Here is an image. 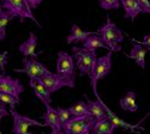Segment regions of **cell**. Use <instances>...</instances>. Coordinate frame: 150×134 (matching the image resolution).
<instances>
[{
	"label": "cell",
	"mask_w": 150,
	"mask_h": 134,
	"mask_svg": "<svg viewBox=\"0 0 150 134\" xmlns=\"http://www.w3.org/2000/svg\"><path fill=\"white\" fill-rule=\"evenodd\" d=\"M0 3H1L3 8L6 10L12 17L19 18L21 23L29 18L41 28L40 23L36 20L35 16L33 15V10L27 3V0H0Z\"/></svg>",
	"instance_id": "cell-2"
},
{
	"label": "cell",
	"mask_w": 150,
	"mask_h": 134,
	"mask_svg": "<svg viewBox=\"0 0 150 134\" xmlns=\"http://www.w3.org/2000/svg\"><path fill=\"white\" fill-rule=\"evenodd\" d=\"M11 19H13V17L6 10H4L3 13L0 15V41H4L6 39V27Z\"/></svg>",
	"instance_id": "cell-23"
},
{
	"label": "cell",
	"mask_w": 150,
	"mask_h": 134,
	"mask_svg": "<svg viewBox=\"0 0 150 134\" xmlns=\"http://www.w3.org/2000/svg\"><path fill=\"white\" fill-rule=\"evenodd\" d=\"M76 65L73 62V56L66 52H58L57 60V73L67 84V88H74L76 80Z\"/></svg>",
	"instance_id": "cell-3"
},
{
	"label": "cell",
	"mask_w": 150,
	"mask_h": 134,
	"mask_svg": "<svg viewBox=\"0 0 150 134\" xmlns=\"http://www.w3.org/2000/svg\"><path fill=\"white\" fill-rule=\"evenodd\" d=\"M112 51H109L106 55L101 56V58H97V61H96V65L91 72V74L89 76L90 77V84H91V89H93V92L94 95L96 96V100H101L98 96V92H97V83L100 79L105 78L106 76L109 74V72L112 69Z\"/></svg>",
	"instance_id": "cell-5"
},
{
	"label": "cell",
	"mask_w": 150,
	"mask_h": 134,
	"mask_svg": "<svg viewBox=\"0 0 150 134\" xmlns=\"http://www.w3.org/2000/svg\"><path fill=\"white\" fill-rule=\"evenodd\" d=\"M142 13H149L150 15V1L149 0H138Z\"/></svg>",
	"instance_id": "cell-28"
},
{
	"label": "cell",
	"mask_w": 150,
	"mask_h": 134,
	"mask_svg": "<svg viewBox=\"0 0 150 134\" xmlns=\"http://www.w3.org/2000/svg\"><path fill=\"white\" fill-rule=\"evenodd\" d=\"M115 128H117L115 125H113L109 121V119L106 117L95 121V123L90 130V134H113Z\"/></svg>",
	"instance_id": "cell-16"
},
{
	"label": "cell",
	"mask_w": 150,
	"mask_h": 134,
	"mask_svg": "<svg viewBox=\"0 0 150 134\" xmlns=\"http://www.w3.org/2000/svg\"><path fill=\"white\" fill-rule=\"evenodd\" d=\"M57 109V113H58V117H59V122L60 125H65L66 122H69V121L73 117L72 113L70 109H65V108H55Z\"/></svg>",
	"instance_id": "cell-24"
},
{
	"label": "cell",
	"mask_w": 150,
	"mask_h": 134,
	"mask_svg": "<svg viewBox=\"0 0 150 134\" xmlns=\"http://www.w3.org/2000/svg\"><path fill=\"white\" fill-rule=\"evenodd\" d=\"M0 102L8 104L11 108H15V105L19 103V97H15V96H12L10 93L0 91Z\"/></svg>",
	"instance_id": "cell-25"
},
{
	"label": "cell",
	"mask_w": 150,
	"mask_h": 134,
	"mask_svg": "<svg viewBox=\"0 0 150 134\" xmlns=\"http://www.w3.org/2000/svg\"><path fill=\"white\" fill-rule=\"evenodd\" d=\"M7 58H8V53L7 52H0V69H1L3 74H6L5 66L7 64Z\"/></svg>",
	"instance_id": "cell-27"
},
{
	"label": "cell",
	"mask_w": 150,
	"mask_h": 134,
	"mask_svg": "<svg viewBox=\"0 0 150 134\" xmlns=\"http://www.w3.org/2000/svg\"><path fill=\"white\" fill-rule=\"evenodd\" d=\"M83 47L86 48V49H89V51H96L97 48H105V49H108L109 51L108 46L103 42L102 37L97 32L90 35L89 37L83 42Z\"/></svg>",
	"instance_id": "cell-20"
},
{
	"label": "cell",
	"mask_w": 150,
	"mask_h": 134,
	"mask_svg": "<svg viewBox=\"0 0 150 134\" xmlns=\"http://www.w3.org/2000/svg\"><path fill=\"white\" fill-rule=\"evenodd\" d=\"M148 49H149V51H150V47H148Z\"/></svg>",
	"instance_id": "cell-34"
},
{
	"label": "cell",
	"mask_w": 150,
	"mask_h": 134,
	"mask_svg": "<svg viewBox=\"0 0 150 134\" xmlns=\"http://www.w3.org/2000/svg\"><path fill=\"white\" fill-rule=\"evenodd\" d=\"M3 11H4V8H3V6H1V3H0V15L3 13Z\"/></svg>",
	"instance_id": "cell-33"
},
{
	"label": "cell",
	"mask_w": 150,
	"mask_h": 134,
	"mask_svg": "<svg viewBox=\"0 0 150 134\" xmlns=\"http://www.w3.org/2000/svg\"><path fill=\"white\" fill-rule=\"evenodd\" d=\"M96 32L102 37L103 42L108 46L109 51H112V52H120L121 51L120 43L124 42L122 32L115 24L110 20L109 16H107L106 24L102 27H100Z\"/></svg>",
	"instance_id": "cell-1"
},
{
	"label": "cell",
	"mask_w": 150,
	"mask_h": 134,
	"mask_svg": "<svg viewBox=\"0 0 150 134\" xmlns=\"http://www.w3.org/2000/svg\"><path fill=\"white\" fill-rule=\"evenodd\" d=\"M120 3L125 10V13H124L125 19H131V22H133L137 16L142 13L138 0H120Z\"/></svg>",
	"instance_id": "cell-15"
},
{
	"label": "cell",
	"mask_w": 150,
	"mask_h": 134,
	"mask_svg": "<svg viewBox=\"0 0 150 134\" xmlns=\"http://www.w3.org/2000/svg\"><path fill=\"white\" fill-rule=\"evenodd\" d=\"M0 91L10 93L15 97H19V95L24 91V86L19 81V79L1 74L0 76Z\"/></svg>",
	"instance_id": "cell-9"
},
{
	"label": "cell",
	"mask_w": 150,
	"mask_h": 134,
	"mask_svg": "<svg viewBox=\"0 0 150 134\" xmlns=\"http://www.w3.org/2000/svg\"><path fill=\"white\" fill-rule=\"evenodd\" d=\"M70 110L72 113L73 116H85V115H90L89 114V109H88V104L83 101H79L77 103H74L73 105H71Z\"/></svg>",
	"instance_id": "cell-22"
},
{
	"label": "cell",
	"mask_w": 150,
	"mask_h": 134,
	"mask_svg": "<svg viewBox=\"0 0 150 134\" xmlns=\"http://www.w3.org/2000/svg\"><path fill=\"white\" fill-rule=\"evenodd\" d=\"M6 116H8V112H7V109L5 107V103L0 102V122H1V120Z\"/></svg>",
	"instance_id": "cell-29"
},
{
	"label": "cell",
	"mask_w": 150,
	"mask_h": 134,
	"mask_svg": "<svg viewBox=\"0 0 150 134\" xmlns=\"http://www.w3.org/2000/svg\"><path fill=\"white\" fill-rule=\"evenodd\" d=\"M85 98H86V104H88V109H89V114H90V116H93L95 119V121L108 117V115H107V105L101 100L91 101L86 96H85Z\"/></svg>",
	"instance_id": "cell-11"
},
{
	"label": "cell",
	"mask_w": 150,
	"mask_h": 134,
	"mask_svg": "<svg viewBox=\"0 0 150 134\" xmlns=\"http://www.w3.org/2000/svg\"><path fill=\"white\" fill-rule=\"evenodd\" d=\"M72 51H73V58L76 59V67L78 68L81 76L83 74L90 76L97 61L96 51H89L84 47L82 48L73 47Z\"/></svg>",
	"instance_id": "cell-4"
},
{
	"label": "cell",
	"mask_w": 150,
	"mask_h": 134,
	"mask_svg": "<svg viewBox=\"0 0 150 134\" xmlns=\"http://www.w3.org/2000/svg\"><path fill=\"white\" fill-rule=\"evenodd\" d=\"M95 32H91V31H84L82 30L77 24H72L71 27V34L67 36V40L66 42L69 44H72V43H77V42H84L86 39L89 37L90 35H93Z\"/></svg>",
	"instance_id": "cell-19"
},
{
	"label": "cell",
	"mask_w": 150,
	"mask_h": 134,
	"mask_svg": "<svg viewBox=\"0 0 150 134\" xmlns=\"http://www.w3.org/2000/svg\"><path fill=\"white\" fill-rule=\"evenodd\" d=\"M46 113L43 115V120H45V125L46 127H51L52 129H61V125L59 122V117H58V113L57 109L52 108L51 104H46Z\"/></svg>",
	"instance_id": "cell-18"
},
{
	"label": "cell",
	"mask_w": 150,
	"mask_h": 134,
	"mask_svg": "<svg viewBox=\"0 0 150 134\" xmlns=\"http://www.w3.org/2000/svg\"><path fill=\"white\" fill-rule=\"evenodd\" d=\"M95 123V119L90 115L73 116L69 122L61 126L65 134H90V130Z\"/></svg>",
	"instance_id": "cell-6"
},
{
	"label": "cell",
	"mask_w": 150,
	"mask_h": 134,
	"mask_svg": "<svg viewBox=\"0 0 150 134\" xmlns=\"http://www.w3.org/2000/svg\"><path fill=\"white\" fill-rule=\"evenodd\" d=\"M119 103H120V107L122 110L131 112V113H134L138 110V105L136 103V93L132 91H129L126 93V96H124L120 100Z\"/></svg>",
	"instance_id": "cell-21"
},
{
	"label": "cell",
	"mask_w": 150,
	"mask_h": 134,
	"mask_svg": "<svg viewBox=\"0 0 150 134\" xmlns=\"http://www.w3.org/2000/svg\"><path fill=\"white\" fill-rule=\"evenodd\" d=\"M36 46H37V37L35 36L34 32H30L29 35V39L25 41V42H23L19 47H18V51L25 56H31V58H36L37 54L35 53V49H36Z\"/></svg>",
	"instance_id": "cell-17"
},
{
	"label": "cell",
	"mask_w": 150,
	"mask_h": 134,
	"mask_svg": "<svg viewBox=\"0 0 150 134\" xmlns=\"http://www.w3.org/2000/svg\"><path fill=\"white\" fill-rule=\"evenodd\" d=\"M48 134H65V133L62 129H52V132L48 133Z\"/></svg>",
	"instance_id": "cell-32"
},
{
	"label": "cell",
	"mask_w": 150,
	"mask_h": 134,
	"mask_svg": "<svg viewBox=\"0 0 150 134\" xmlns=\"http://www.w3.org/2000/svg\"><path fill=\"white\" fill-rule=\"evenodd\" d=\"M0 134H1V132H0Z\"/></svg>",
	"instance_id": "cell-35"
},
{
	"label": "cell",
	"mask_w": 150,
	"mask_h": 134,
	"mask_svg": "<svg viewBox=\"0 0 150 134\" xmlns=\"http://www.w3.org/2000/svg\"><path fill=\"white\" fill-rule=\"evenodd\" d=\"M98 5L103 10H119L120 0H98Z\"/></svg>",
	"instance_id": "cell-26"
},
{
	"label": "cell",
	"mask_w": 150,
	"mask_h": 134,
	"mask_svg": "<svg viewBox=\"0 0 150 134\" xmlns=\"http://www.w3.org/2000/svg\"><path fill=\"white\" fill-rule=\"evenodd\" d=\"M133 40H134V39H133ZM134 41H136V40H134ZM136 42H137V41H136ZM138 43L145 46L146 48L150 47V35H145L144 37H143V41H141V42H138Z\"/></svg>",
	"instance_id": "cell-31"
},
{
	"label": "cell",
	"mask_w": 150,
	"mask_h": 134,
	"mask_svg": "<svg viewBox=\"0 0 150 134\" xmlns=\"http://www.w3.org/2000/svg\"><path fill=\"white\" fill-rule=\"evenodd\" d=\"M131 41L133 42V47L131 49V53L126 54V56H129L130 59L134 60L136 64L138 65L142 69H144L145 68V54H146V49L143 47V44L136 42L133 39Z\"/></svg>",
	"instance_id": "cell-13"
},
{
	"label": "cell",
	"mask_w": 150,
	"mask_h": 134,
	"mask_svg": "<svg viewBox=\"0 0 150 134\" xmlns=\"http://www.w3.org/2000/svg\"><path fill=\"white\" fill-rule=\"evenodd\" d=\"M27 3H28L29 6L31 7V10H35L37 6H39V5L42 3V0H27Z\"/></svg>",
	"instance_id": "cell-30"
},
{
	"label": "cell",
	"mask_w": 150,
	"mask_h": 134,
	"mask_svg": "<svg viewBox=\"0 0 150 134\" xmlns=\"http://www.w3.org/2000/svg\"><path fill=\"white\" fill-rule=\"evenodd\" d=\"M10 114L13 119V134H33L29 130L30 126H37V127H46L45 123H41L40 121H36L29 116L21 115L15 108H11Z\"/></svg>",
	"instance_id": "cell-7"
},
{
	"label": "cell",
	"mask_w": 150,
	"mask_h": 134,
	"mask_svg": "<svg viewBox=\"0 0 150 134\" xmlns=\"http://www.w3.org/2000/svg\"><path fill=\"white\" fill-rule=\"evenodd\" d=\"M107 115H108V119L109 121L113 125H115V127H120L125 130H129V132H132V133H137V129H141L143 130L144 128L141 126V122L139 123H137V125H130L127 122H125V121L122 119H120L115 113H113L110 110V109L107 107Z\"/></svg>",
	"instance_id": "cell-14"
},
{
	"label": "cell",
	"mask_w": 150,
	"mask_h": 134,
	"mask_svg": "<svg viewBox=\"0 0 150 134\" xmlns=\"http://www.w3.org/2000/svg\"><path fill=\"white\" fill-rule=\"evenodd\" d=\"M39 80H41V83L48 89V91L51 92V93H53V92L60 90L61 88H64V86H67L66 81L62 79V78L58 74V73H52L49 69L45 73V74H43Z\"/></svg>",
	"instance_id": "cell-10"
},
{
	"label": "cell",
	"mask_w": 150,
	"mask_h": 134,
	"mask_svg": "<svg viewBox=\"0 0 150 134\" xmlns=\"http://www.w3.org/2000/svg\"><path fill=\"white\" fill-rule=\"evenodd\" d=\"M23 68H15L13 71L17 73H25L30 79H40L48 71V68L42 62L35 59H28L25 56L23 59Z\"/></svg>",
	"instance_id": "cell-8"
},
{
	"label": "cell",
	"mask_w": 150,
	"mask_h": 134,
	"mask_svg": "<svg viewBox=\"0 0 150 134\" xmlns=\"http://www.w3.org/2000/svg\"><path fill=\"white\" fill-rule=\"evenodd\" d=\"M29 84H30V86H31V89H33L35 96H36L37 98H39L45 105L52 103L51 92H49L48 89L41 83V80H39V79H30Z\"/></svg>",
	"instance_id": "cell-12"
}]
</instances>
